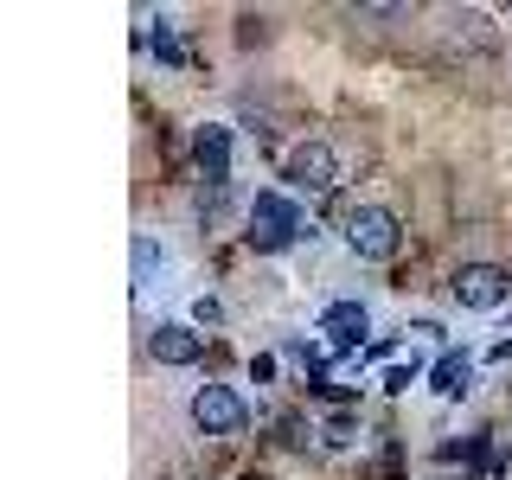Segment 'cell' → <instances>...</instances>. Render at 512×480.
<instances>
[{
    "mask_svg": "<svg viewBox=\"0 0 512 480\" xmlns=\"http://www.w3.org/2000/svg\"><path fill=\"white\" fill-rule=\"evenodd\" d=\"M282 180H288V192H333V180H340V154H333V141H320V135L295 141L288 160H282Z\"/></svg>",
    "mask_w": 512,
    "mask_h": 480,
    "instance_id": "1",
    "label": "cell"
},
{
    "mask_svg": "<svg viewBox=\"0 0 512 480\" xmlns=\"http://www.w3.org/2000/svg\"><path fill=\"white\" fill-rule=\"evenodd\" d=\"M346 250L365 256V263L397 256V212H384V205H352L346 212Z\"/></svg>",
    "mask_w": 512,
    "mask_h": 480,
    "instance_id": "2",
    "label": "cell"
},
{
    "mask_svg": "<svg viewBox=\"0 0 512 480\" xmlns=\"http://www.w3.org/2000/svg\"><path fill=\"white\" fill-rule=\"evenodd\" d=\"M295 231H301L295 199H288V192H256V205H250V244L256 250H288V244H295Z\"/></svg>",
    "mask_w": 512,
    "mask_h": 480,
    "instance_id": "3",
    "label": "cell"
},
{
    "mask_svg": "<svg viewBox=\"0 0 512 480\" xmlns=\"http://www.w3.org/2000/svg\"><path fill=\"white\" fill-rule=\"evenodd\" d=\"M244 416L250 410L231 384H199V391H192V429H199V436H237Z\"/></svg>",
    "mask_w": 512,
    "mask_h": 480,
    "instance_id": "4",
    "label": "cell"
},
{
    "mask_svg": "<svg viewBox=\"0 0 512 480\" xmlns=\"http://www.w3.org/2000/svg\"><path fill=\"white\" fill-rule=\"evenodd\" d=\"M448 288H455V301H461V308L487 314V308H500V301L512 295V276H506L500 263H461Z\"/></svg>",
    "mask_w": 512,
    "mask_h": 480,
    "instance_id": "5",
    "label": "cell"
},
{
    "mask_svg": "<svg viewBox=\"0 0 512 480\" xmlns=\"http://www.w3.org/2000/svg\"><path fill=\"white\" fill-rule=\"evenodd\" d=\"M148 352H154L160 365H192V359L205 352V340H199L192 327H180V320H167V327H154V333H148Z\"/></svg>",
    "mask_w": 512,
    "mask_h": 480,
    "instance_id": "6",
    "label": "cell"
},
{
    "mask_svg": "<svg viewBox=\"0 0 512 480\" xmlns=\"http://www.w3.org/2000/svg\"><path fill=\"white\" fill-rule=\"evenodd\" d=\"M320 333H327L333 346H359L365 333H372V314H365L359 301H333V308L320 314Z\"/></svg>",
    "mask_w": 512,
    "mask_h": 480,
    "instance_id": "7",
    "label": "cell"
},
{
    "mask_svg": "<svg viewBox=\"0 0 512 480\" xmlns=\"http://www.w3.org/2000/svg\"><path fill=\"white\" fill-rule=\"evenodd\" d=\"M468 378H474L468 352H442V359L429 365V391H436V397H468Z\"/></svg>",
    "mask_w": 512,
    "mask_h": 480,
    "instance_id": "8",
    "label": "cell"
},
{
    "mask_svg": "<svg viewBox=\"0 0 512 480\" xmlns=\"http://www.w3.org/2000/svg\"><path fill=\"white\" fill-rule=\"evenodd\" d=\"M128 269H135V288H148L160 269H167V250H160V237L135 231V244H128Z\"/></svg>",
    "mask_w": 512,
    "mask_h": 480,
    "instance_id": "9",
    "label": "cell"
},
{
    "mask_svg": "<svg viewBox=\"0 0 512 480\" xmlns=\"http://www.w3.org/2000/svg\"><path fill=\"white\" fill-rule=\"evenodd\" d=\"M224 160H231V135L224 128H199V167L212 186H224Z\"/></svg>",
    "mask_w": 512,
    "mask_h": 480,
    "instance_id": "10",
    "label": "cell"
},
{
    "mask_svg": "<svg viewBox=\"0 0 512 480\" xmlns=\"http://www.w3.org/2000/svg\"><path fill=\"white\" fill-rule=\"evenodd\" d=\"M148 52H154L160 64H180V45H173V32H167V20H154V32H148Z\"/></svg>",
    "mask_w": 512,
    "mask_h": 480,
    "instance_id": "11",
    "label": "cell"
},
{
    "mask_svg": "<svg viewBox=\"0 0 512 480\" xmlns=\"http://www.w3.org/2000/svg\"><path fill=\"white\" fill-rule=\"evenodd\" d=\"M218 320H224V308H218L212 295H199V301H192V327H218Z\"/></svg>",
    "mask_w": 512,
    "mask_h": 480,
    "instance_id": "12",
    "label": "cell"
},
{
    "mask_svg": "<svg viewBox=\"0 0 512 480\" xmlns=\"http://www.w3.org/2000/svg\"><path fill=\"white\" fill-rule=\"evenodd\" d=\"M410 378H416V359L410 365H391V372H384V391H410Z\"/></svg>",
    "mask_w": 512,
    "mask_h": 480,
    "instance_id": "13",
    "label": "cell"
},
{
    "mask_svg": "<svg viewBox=\"0 0 512 480\" xmlns=\"http://www.w3.org/2000/svg\"><path fill=\"white\" fill-rule=\"evenodd\" d=\"M250 378H256V384L276 378V359H269V352H256V359H250Z\"/></svg>",
    "mask_w": 512,
    "mask_h": 480,
    "instance_id": "14",
    "label": "cell"
}]
</instances>
